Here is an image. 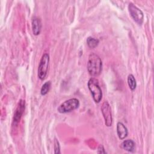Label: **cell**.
<instances>
[{"instance_id": "cell-12", "label": "cell", "mask_w": 154, "mask_h": 154, "mask_svg": "<svg viewBox=\"0 0 154 154\" xmlns=\"http://www.w3.org/2000/svg\"><path fill=\"white\" fill-rule=\"evenodd\" d=\"M99 43L98 39L93 38L92 37H88L87 38V43L90 48H96Z\"/></svg>"}, {"instance_id": "cell-3", "label": "cell", "mask_w": 154, "mask_h": 154, "mask_svg": "<svg viewBox=\"0 0 154 154\" xmlns=\"http://www.w3.org/2000/svg\"><path fill=\"white\" fill-rule=\"evenodd\" d=\"M79 106V101L76 98L68 99L62 103L57 108L60 113H67L77 109Z\"/></svg>"}, {"instance_id": "cell-6", "label": "cell", "mask_w": 154, "mask_h": 154, "mask_svg": "<svg viewBox=\"0 0 154 154\" xmlns=\"http://www.w3.org/2000/svg\"><path fill=\"white\" fill-rule=\"evenodd\" d=\"M101 112L105 120V124L106 126H111L112 123L111 109L109 103L107 101L103 102L101 106Z\"/></svg>"}, {"instance_id": "cell-9", "label": "cell", "mask_w": 154, "mask_h": 154, "mask_svg": "<svg viewBox=\"0 0 154 154\" xmlns=\"http://www.w3.org/2000/svg\"><path fill=\"white\" fill-rule=\"evenodd\" d=\"M117 133L119 138L120 140H124L128 136V129L122 122H119L117 123Z\"/></svg>"}, {"instance_id": "cell-14", "label": "cell", "mask_w": 154, "mask_h": 154, "mask_svg": "<svg viewBox=\"0 0 154 154\" xmlns=\"http://www.w3.org/2000/svg\"><path fill=\"white\" fill-rule=\"evenodd\" d=\"M54 153H60V144L58 141L55 138L54 140Z\"/></svg>"}, {"instance_id": "cell-5", "label": "cell", "mask_w": 154, "mask_h": 154, "mask_svg": "<svg viewBox=\"0 0 154 154\" xmlns=\"http://www.w3.org/2000/svg\"><path fill=\"white\" fill-rule=\"evenodd\" d=\"M128 10L130 15L134 21L138 25H141L144 20V14L143 11L132 3H130L129 4Z\"/></svg>"}, {"instance_id": "cell-8", "label": "cell", "mask_w": 154, "mask_h": 154, "mask_svg": "<svg viewBox=\"0 0 154 154\" xmlns=\"http://www.w3.org/2000/svg\"><path fill=\"white\" fill-rule=\"evenodd\" d=\"M31 25L33 34L35 35H38L42 29V22L40 19L37 16H34L31 20Z\"/></svg>"}, {"instance_id": "cell-2", "label": "cell", "mask_w": 154, "mask_h": 154, "mask_svg": "<svg viewBox=\"0 0 154 154\" xmlns=\"http://www.w3.org/2000/svg\"><path fill=\"white\" fill-rule=\"evenodd\" d=\"M87 85L94 101L96 103H99L102 97V92L99 84V81L95 78H91L88 81Z\"/></svg>"}, {"instance_id": "cell-1", "label": "cell", "mask_w": 154, "mask_h": 154, "mask_svg": "<svg viewBox=\"0 0 154 154\" xmlns=\"http://www.w3.org/2000/svg\"><path fill=\"white\" fill-rule=\"evenodd\" d=\"M102 63L100 58L96 54H91L87 61V70L89 74L93 77L98 76L102 72Z\"/></svg>"}, {"instance_id": "cell-11", "label": "cell", "mask_w": 154, "mask_h": 154, "mask_svg": "<svg viewBox=\"0 0 154 154\" xmlns=\"http://www.w3.org/2000/svg\"><path fill=\"white\" fill-rule=\"evenodd\" d=\"M128 84L131 90H134L137 87V82L133 75L130 74L128 76Z\"/></svg>"}, {"instance_id": "cell-7", "label": "cell", "mask_w": 154, "mask_h": 154, "mask_svg": "<svg viewBox=\"0 0 154 154\" xmlns=\"http://www.w3.org/2000/svg\"><path fill=\"white\" fill-rule=\"evenodd\" d=\"M25 110V100L20 99L18 103V105L17 106V108L16 109L14 118H13V122L14 123H17L23 114V112Z\"/></svg>"}, {"instance_id": "cell-4", "label": "cell", "mask_w": 154, "mask_h": 154, "mask_svg": "<svg viewBox=\"0 0 154 154\" xmlns=\"http://www.w3.org/2000/svg\"><path fill=\"white\" fill-rule=\"evenodd\" d=\"M49 63V55L44 54L40 60L38 68V77L40 80H44L48 72Z\"/></svg>"}, {"instance_id": "cell-13", "label": "cell", "mask_w": 154, "mask_h": 154, "mask_svg": "<svg viewBox=\"0 0 154 154\" xmlns=\"http://www.w3.org/2000/svg\"><path fill=\"white\" fill-rule=\"evenodd\" d=\"M51 86V82L49 81L44 83L41 88V90H40L41 94L43 96L46 95L49 91Z\"/></svg>"}, {"instance_id": "cell-15", "label": "cell", "mask_w": 154, "mask_h": 154, "mask_svg": "<svg viewBox=\"0 0 154 154\" xmlns=\"http://www.w3.org/2000/svg\"><path fill=\"white\" fill-rule=\"evenodd\" d=\"M98 153H106V152L104 149V147L102 145H100L99 147H98V150H97Z\"/></svg>"}, {"instance_id": "cell-10", "label": "cell", "mask_w": 154, "mask_h": 154, "mask_svg": "<svg viewBox=\"0 0 154 154\" xmlns=\"http://www.w3.org/2000/svg\"><path fill=\"white\" fill-rule=\"evenodd\" d=\"M121 147L129 152H134L135 150V143L132 140H126L122 142Z\"/></svg>"}]
</instances>
